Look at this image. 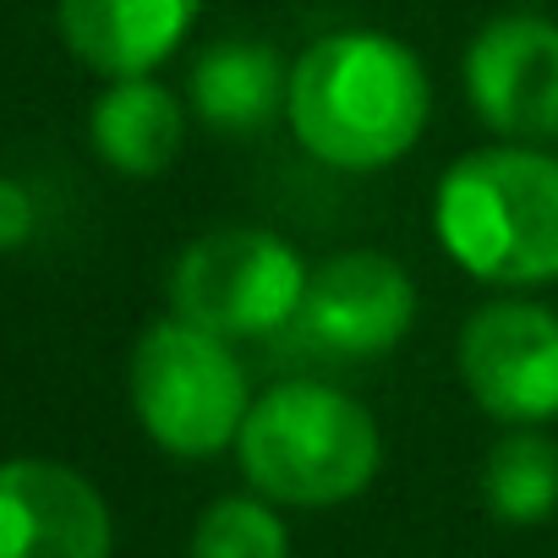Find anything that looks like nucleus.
Here are the masks:
<instances>
[{
	"mask_svg": "<svg viewBox=\"0 0 558 558\" xmlns=\"http://www.w3.org/2000/svg\"><path fill=\"white\" fill-rule=\"evenodd\" d=\"M465 94L498 143L558 137V23L536 12H504L465 45Z\"/></svg>",
	"mask_w": 558,
	"mask_h": 558,
	"instance_id": "obj_8",
	"label": "nucleus"
},
{
	"mask_svg": "<svg viewBox=\"0 0 558 558\" xmlns=\"http://www.w3.org/2000/svg\"><path fill=\"white\" fill-rule=\"evenodd\" d=\"M291 72L257 39H219L192 66V110L225 137H252L274 116H286Z\"/></svg>",
	"mask_w": 558,
	"mask_h": 558,
	"instance_id": "obj_12",
	"label": "nucleus"
},
{
	"mask_svg": "<svg viewBox=\"0 0 558 558\" xmlns=\"http://www.w3.org/2000/svg\"><path fill=\"white\" fill-rule=\"evenodd\" d=\"M88 137L110 170H121L132 181H154L175 165V154L186 143V110L154 77H116L94 99Z\"/></svg>",
	"mask_w": 558,
	"mask_h": 558,
	"instance_id": "obj_11",
	"label": "nucleus"
},
{
	"mask_svg": "<svg viewBox=\"0 0 558 558\" xmlns=\"http://www.w3.org/2000/svg\"><path fill=\"white\" fill-rule=\"evenodd\" d=\"M307 291V263L296 246L257 225H219L181 246L170 268L175 318L219 340H268L286 335Z\"/></svg>",
	"mask_w": 558,
	"mask_h": 558,
	"instance_id": "obj_5",
	"label": "nucleus"
},
{
	"mask_svg": "<svg viewBox=\"0 0 558 558\" xmlns=\"http://www.w3.org/2000/svg\"><path fill=\"white\" fill-rule=\"evenodd\" d=\"M235 454L257 498L329 509L367 493L384 460V438L373 411L345 389L318 378H291L252 400Z\"/></svg>",
	"mask_w": 558,
	"mask_h": 558,
	"instance_id": "obj_3",
	"label": "nucleus"
},
{
	"mask_svg": "<svg viewBox=\"0 0 558 558\" xmlns=\"http://www.w3.org/2000/svg\"><path fill=\"white\" fill-rule=\"evenodd\" d=\"M433 116V88L411 45L373 34V28H345L324 34L302 50L291 66V94H286V121L296 143L345 175L384 170L405 159Z\"/></svg>",
	"mask_w": 558,
	"mask_h": 558,
	"instance_id": "obj_1",
	"label": "nucleus"
},
{
	"mask_svg": "<svg viewBox=\"0 0 558 558\" xmlns=\"http://www.w3.org/2000/svg\"><path fill=\"white\" fill-rule=\"evenodd\" d=\"M203 0H61V39L99 77H148L192 34Z\"/></svg>",
	"mask_w": 558,
	"mask_h": 558,
	"instance_id": "obj_10",
	"label": "nucleus"
},
{
	"mask_svg": "<svg viewBox=\"0 0 558 558\" xmlns=\"http://www.w3.org/2000/svg\"><path fill=\"white\" fill-rule=\"evenodd\" d=\"M460 378L471 400L509 427L558 416V313L547 302L498 296L460 324Z\"/></svg>",
	"mask_w": 558,
	"mask_h": 558,
	"instance_id": "obj_7",
	"label": "nucleus"
},
{
	"mask_svg": "<svg viewBox=\"0 0 558 558\" xmlns=\"http://www.w3.org/2000/svg\"><path fill=\"white\" fill-rule=\"evenodd\" d=\"M416 324V286L389 252H335L307 268V291L279 335L324 362H378L389 356Z\"/></svg>",
	"mask_w": 558,
	"mask_h": 558,
	"instance_id": "obj_6",
	"label": "nucleus"
},
{
	"mask_svg": "<svg viewBox=\"0 0 558 558\" xmlns=\"http://www.w3.org/2000/svg\"><path fill=\"white\" fill-rule=\"evenodd\" d=\"M110 509L99 487L56 460L0 465V558H110Z\"/></svg>",
	"mask_w": 558,
	"mask_h": 558,
	"instance_id": "obj_9",
	"label": "nucleus"
},
{
	"mask_svg": "<svg viewBox=\"0 0 558 558\" xmlns=\"http://www.w3.org/2000/svg\"><path fill=\"white\" fill-rule=\"evenodd\" d=\"M126 384L143 433L175 460L219 454L225 444L241 438V422L252 411L246 367L230 351V340L175 313L137 340Z\"/></svg>",
	"mask_w": 558,
	"mask_h": 558,
	"instance_id": "obj_4",
	"label": "nucleus"
},
{
	"mask_svg": "<svg viewBox=\"0 0 558 558\" xmlns=\"http://www.w3.org/2000/svg\"><path fill=\"white\" fill-rule=\"evenodd\" d=\"M192 558H291V536L263 498H219L197 514Z\"/></svg>",
	"mask_w": 558,
	"mask_h": 558,
	"instance_id": "obj_14",
	"label": "nucleus"
},
{
	"mask_svg": "<svg viewBox=\"0 0 558 558\" xmlns=\"http://www.w3.org/2000/svg\"><path fill=\"white\" fill-rule=\"evenodd\" d=\"M444 252L487 286L558 279V159L525 143L460 154L433 192Z\"/></svg>",
	"mask_w": 558,
	"mask_h": 558,
	"instance_id": "obj_2",
	"label": "nucleus"
},
{
	"mask_svg": "<svg viewBox=\"0 0 558 558\" xmlns=\"http://www.w3.org/2000/svg\"><path fill=\"white\" fill-rule=\"evenodd\" d=\"M34 235V197L17 181H0V252Z\"/></svg>",
	"mask_w": 558,
	"mask_h": 558,
	"instance_id": "obj_15",
	"label": "nucleus"
},
{
	"mask_svg": "<svg viewBox=\"0 0 558 558\" xmlns=\"http://www.w3.org/2000/svg\"><path fill=\"white\" fill-rule=\"evenodd\" d=\"M482 504L504 525H542L558 509V444L536 427L504 433L482 460Z\"/></svg>",
	"mask_w": 558,
	"mask_h": 558,
	"instance_id": "obj_13",
	"label": "nucleus"
}]
</instances>
